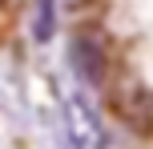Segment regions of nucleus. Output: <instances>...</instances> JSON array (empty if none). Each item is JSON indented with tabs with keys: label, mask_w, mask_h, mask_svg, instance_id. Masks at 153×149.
<instances>
[{
	"label": "nucleus",
	"mask_w": 153,
	"mask_h": 149,
	"mask_svg": "<svg viewBox=\"0 0 153 149\" xmlns=\"http://www.w3.org/2000/svg\"><path fill=\"white\" fill-rule=\"evenodd\" d=\"M69 64H73V73L85 85H101L105 73H109V40H105V32L93 28V24L76 28L73 40H69Z\"/></svg>",
	"instance_id": "obj_1"
},
{
	"label": "nucleus",
	"mask_w": 153,
	"mask_h": 149,
	"mask_svg": "<svg viewBox=\"0 0 153 149\" xmlns=\"http://www.w3.org/2000/svg\"><path fill=\"white\" fill-rule=\"evenodd\" d=\"M113 113H117L129 129L149 133V129H153V85H141V81L121 85V89L113 93Z\"/></svg>",
	"instance_id": "obj_2"
},
{
	"label": "nucleus",
	"mask_w": 153,
	"mask_h": 149,
	"mask_svg": "<svg viewBox=\"0 0 153 149\" xmlns=\"http://www.w3.org/2000/svg\"><path fill=\"white\" fill-rule=\"evenodd\" d=\"M56 24H61V16H56V0H32V36L36 40H53Z\"/></svg>",
	"instance_id": "obj_3"
}]
</instances>
